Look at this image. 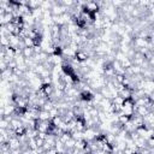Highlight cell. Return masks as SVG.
<instances>
[{"label":"cell","mask_w":154,"mask_h":154,"mask_svg":"<svg viewBox=\"0 0 154 154\" xmlns=\"http://www.w3.org/2000/svg\"><path fill=\"white\" fill-rule=\"evenodd\" d=\"M22 54H23V57H24L25 59H26V58H32V57L35 55L34 47H32V48H30V47H25V48H23Z\"/></svg>","instance_id":"277c9868"},{"label":"cell","mask_w":154,"mask_h":154,"mask_svg":"<svg viewBox=\"0 0 154 154\" xmlns=\"http://www.w3.org/2000/svg\"><path fill=\"white\" fill-rule=\"evenodd\" d=\"M38 119L42 120V122H47V120H52V117H51V114H49L48 111L41 109V111L38 112Z\"/></svg>","instance_id":"3957f363"},{"label":"cell","mask_w":154,"mask_h":154,"mask_svg":"<svg viewBox=\"0 0 154 154\" xmlns=\"http://www.w3.org/2000/svg\"><path fill=\"white\" fill-rule=\"evenodd\" d=\"M149 112H150V111L148 109L147 106H137V108L135 109V113H136L137 116H140V117H144V116H147Z\"/></svg>","instance_id":"7a4b0ae2"},{"label":"cell","mask_w":154,"mask_h":154,"mask_svg":"<svg viewBox=\"0 0 154 154\" xmlns=\"http://www.w3.org/2000/svg\"><path fill=\"white\" fill-rule=\"evenodd\" d=\"M71 138V132H69V131H66V132H63V135L59 137V140L63 142V143H65L66 141H69Z\"/></svg>","instance_id":"ba28073f"},{"label":"cell","mask_w":154,"mask_h":154,"mask_svg":"<svg viewBox=\"0 0 154 154\" xmlns=\"http://www.w3.org/2000/svg\"><path fill=\"white\" fill-rule=\"evenodd\" d=\"M148 63H149L150 67H152V69H154V53H153V54H152V57L148 59Z\"/></svg>","instance_id":"9c48e42d"},{"label":"cell","mask_w":154,"mask_h":154,"mask_svg":"<svg viewBox=\"0 0 154 154\" xmlns=\"http://www.w3.org/2000/svg\"><path fill=\"white\" fill-rule=\"evenodd\" d=\"M7 144H8V148L10 150H14V149H19L22 143H20V140L17 137V136H13L11 137L8 141H7Z\"/></svg>","instance_id":"6da1fadb"},{"label":"cell","mask_w":154,"mask_h":154,"mask_svg":"<svg viewBox=\"0 0 154 154\" xmlns=\"http://www.w3.org/2000/svg\"><path fill=\"white\" fill-rule=\"evenodd\" d=\"M153 79H154V69H153Z\"/></svg>","instance_id":"30bf717a"},{"label":"cell","mask_w":154,"mask_h":154,"mask_svg":"<svg viewBox=\"0 0 154 154\" xmlns=\"http://www.w3.org/2000/svg\"><path fill=\"white\" fill-rule=\"evenodd\" d=\"M64 144H65V148H66V149H73L75 146H76V140H73V138L71 137V138H70L69 141H66Z\"/></svg>","instance_id":"8992f818"},{"label":"cell","mask_w":154,"mask_h":154,"mask_svg":"<svg viewBox=\"0 0 154 154\" xmlns=\"http://www.w3.org/2000/svg\"><path fill=\"white\" fill-rule=\"evenodd\" d=\"M112 102L114 103V105H118V106H123L124 105V102H125V100L122 97V96H116V97H113L112 99Z\"/></svg>","instance_id":"52a82bcc"},{"label":"cell","mask_w":154,"mask_h":154,"mask_svg":"<svg viewBox=\"0 0 154 154\" xmlns=\"http://www.w3.org/2000/svg\"><path fill=\"white\" fill-rule=\"evenodd\" d=\"M23 43H24L25 47H30V48L35 47V42H34V40H32L31 37H29V36L23 38Z\"/></svg>","instance_id":"5b68a950"}]
</instances>
